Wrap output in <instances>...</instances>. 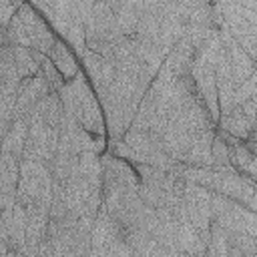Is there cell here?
Listing matches in <instances>:
<instances>
[{
  "label": "cell",
  "mask_w": 257,
  "mask_h": 257,
  "mask_svg": "<svg viewBox=\"0 0 257 257\" xmlns=\"http://www.w3.org/2000/svg\"><path fill=\"white\" fill-rule=\"evenodd\" d=\"M64 110L74 116V120L92 137H100L104 139V128H106V120H104V112L102 106L98 102V96L94 92V88L88 84L86 74L80 70L76 78L68 80L60 90H58Z\"/></svg>",
  "instance_id": "1"
},
{
  "label": "cell",
  "mask_w": 257,
  "mask_h": 257,
  "mask_svg": "<svg viewBox=\"0 0 257 257\" xmlns=\"http://www.w3.org/2000/svg\"><path fill=\"white\" fill-rule=\"evenodd\" d=\"M16 16H18V20H20V24H22V28L30 40V48L48 56L58 38L52 32V28L48 26V22L44 20V16H40L36 12V8L32 4H26V2L20 4Z\"/></svg>",
  "instance_id": "2"
},
{
  "label": "cell",
  "mask_w": 257,
  "mask_h": 257,
  "mask_svg": "<svg viewBox=\"0 0 257 257\" xmlns=\"http://www.w3.org/2000/svg\"><path fill=\"white\" fill-rule=\"evenodd\" d=\"M50 92H54L48 84V80L42 76V72H38L36 76L24 78L20 82L18 88V98H16V108H14V118H26L30 116V112L34 110V106L48 96Z\"/></svg>",
  "instance_id": "3"
},
{
  "label": "cell",
  "mask_w": 257,
  "mask_h": 257,
  "mask_svg": "<svg viewBox=\"0 0 257 257\" xmlns=\"http://www.w3.org/2000/svg\"><path fill=\"white\" fill-rule=\"evenodd\" d=\"M219 34H221V42H223L225 52H227V58H229V66H231L233 78H235V82L239 86L241 82H245L247 78L253 76L257 64H255V60L239 46V42L225 28H219Z\"/></svg>",
  "instance_id": "4"
},
{
  "label": "cell",
  "mask_w": 257,
  "mask_h": 257,
  "mask_svg": "<svg viewBox=\"0 0 257 257\" xmlns=\"http://www.w3.org/2000/svg\"><path fill=\"white\" fill-rule=\"evenodd\" d=\"M82 62H84V74H86V78L92 82V88H94V90L108 86V84L114 80V76H116L114 64H112L110 60L98 56L96 52L88 50V48H86V52H84V56H82Z\"/></svg>",
  "instance_id": "5"
},
{
  "label": "cell",
  "mask_w": 257,
  "mask_h": 257,
  "mask_svg": "<svg viewBox=\"0 0 257 257\" xmlns=\"http://www.w3.org/2000/svg\"><path fill=\"white\" fill-rule=\"evenodd\" d=\"M62 116H64V104H62V98H60L58 92H50L48 96H44V98L34 106V110L30 112L28 118H36V120H42V122L48 124V126H56V128H60Z\"/></svg>",
  "instance_id": "6"
},
{
  "label": "cell",
  "mask_w": 257,
  "mask_h": 257,
  "mask_svg": "<svg viewBox=\"0 0 257 257\" xmlns=\"http://www.w3.org/2000/svg\"><path fill=\"white\" fill-rule=\"evenodd\" d=\"M48 58L52 60V64L58 68V72L64 76V80H66V82L78 76L80 68H78V62H76V56L72 54L70 46H68L62 38H58V40H56V44H54V48L50 50Z\"/></svg>",
  "instance_id": "7"
},
{
  "label": "cell",
  "mask_w": 257,
  "mask_h": 257,
  "mask_svg": "<svg viewBox=\"0 0 257 257\" xmlns=\"http://www.w3.org/2000/svg\"><path fill=\"white\" fill-rule=\"evenodd\" d=\"M28 120L26 118H14V122L10 124L8 133L2 135V151L4 153H12L16 157L22 159L24 153V145L28 141Z\"/></svg>",
  "instance_id": "8"
},
{
  "label": "cell",
  "mask_w": 257,
  "mask_h": 257,
  "mask_svg": "<svg viewBox=\"0 0 257 257\" xmlns=\"http://www.w3.org/2000/svg\"><path fill=\"white\" fill-rule=\"evenodd\" d=\"M78 163H80V155H74V153H68V151H56L48 169H50L54 181L66 183L68 179L78 175Z\"/></svg>",
  "instance_id": "9"
},
{
  "label": "cell",
  "mask_w": 257,
  "mask_h": 257,
  "mask_svg": "<svg viewBox=\"0 0 257 257\" xmlns=\"http://www.w3.org/2000/svg\"><path fill=\"white\" fill-rule=\"evenodd\" d=\"M211 155H213V167H217V169L233 167L231 165V149H229V143L223 139V135L219 133V128H217V135L213 139Z\"/></svg>",
  "instance_id": "10"
},
{
  "label": "cell",
  "mask_w": 257,
  "mask_h": 257,
  "mask_svg": "<svg viewBox=\"0 0 257 257\" xmlns=\"http://www.w3.org/2000/svg\"><path fill=\"white\" fill-rule=\"evenodd\" d=\"M40 72H42V76L48 80V84H50V88H52L54 92H58V90L66 84L64 76L58 72V68L52 64V60H50L48 56L42 60V64H40Z\"/></svg>",
  "instance_id": "11"
},
{
  "label": "cell",
  "mask_w": 257,
  "mask_h": 257,
  "mask_svg": "<svg viewBox=\"0 0 257 257\" xmlns=\"http://www.w3.org/2000/svg\"><path fill=\"white\" fill-rule=\"evenodd\" d=\"M4 257H24V255H22V251H14V249H12V251H8Z\"/></svg>",
  "instance_id": "12"
},
{
  "label": "cell",
  "mask_w": 257,
  "mask_h": 257,
  "mask_svg": "<svg viewBox=\"0 0 257 257\" xmlns=\"http://www.w3.org/2000/svg\"><path fill=\"white\" fill-rule=\"evenodd\" d=\"M249 141H257V133H253V137H251Z\"/></svg>",
  "instance_id": "13"
}]
</instances>
